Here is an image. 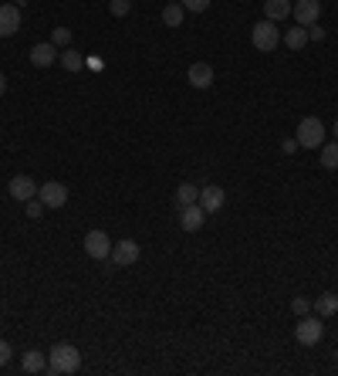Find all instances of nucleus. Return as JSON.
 Masks as SVG:
<instances>
[{
	"mask_svg": "<svg viewBox=\"0 0 338 376\" xmlns=\"http://www.w3.org/2000/svg\"><path fill=\"white\" fill-rule=\"evenodd\" d=\"M51 45H54V48H68V45H71V31H68V27H54V31H51Z\"/></svg>",
	"mask_w": 338,
	"mask_h": 376,
	"instance_id": "obj_23",
	"label": "nucleus"
},
{
	"mask_svg": "<svg viewBox=\"0 0 338 376\" xmlns=\"http://www.w3.org/2000/svg\"><path fill=\"white\" fill-rule=\"evenodd\" d=\"M41 214H45V203L41 200H27V217L31 221H41Z\"/></svg>",
	"mask_w": 338,
	"mask_h": 376,
	"instance_id": "obj_25",
	"label": "nucleus"
},
{
	"mask_svg": "<svg viewBox=\"0 0 338 376\" xmlns=\"http://www.w3.org/2000/svg\"><path fill=\"white\" fill-rule=\"evenodd\" d=\"M250 41H254V48L257 51H277V45H281V31H277V24L274 21H257L254 24V31H250Z\"/></svg>",
	"mask_w": 338,
	"mask_h": 376,
	"instance_id": "obj_4",
	"label": "nucleus"
},
{
	"mask_svg": "<svg viewBox=\"0 0 338 376\" xmlns=\"http://www.w3.org/2000/svg\"><path fill=\"white\" fill-rule=\"evenodd\" d=\"M7 363H10V342L0 339V366H7Z\"/></svg>",
	"mask_w": 338,
	"mask_h": 376,
	"instance_id": "obj_28",
	"label": "nucleus"
},
{
	"mask_svg": "<svg viewBox=\"0 0 338 376\" xmlns=\"http://www.w3.org/2000/svg\"><path fill=\"white\" fill-rule=\"evenodd\" d=\"M206 217H210V214L200 207V200L190 203V207H180V227L183 231H190V234H197L203 224H206Z\"/></svg>",
	"mask_w": 338,
	"mask_h": 376,
	"instance_id": "obj_9",
	"label": "nucleus"
},
{
	"mask_svg": "<svg viewBox=\"0 0 338 376\" xmlns=\"http://www.w3.org/2000/svg\"><path fill=\"white\" fill-rule=\"evenodd\" d=\"M321 335H325V322H321V315H301V319H298V326H294V339H298L301 346H318V342H321Z\"/></svg>",
	"mask_w": 338,
	"mask_h": 376,
	"instance_id": "obj_3",
	"label": "nucleus"
},
{
	"mask_svg": "<svg viewBox=\"0 0 338 376\" xmlns=\"http://www.w3.org/2000/svg\"><path fill=\"white\" fill-rule=\"evenodd\" d=\"M3 92H7V75L0 71V95H3Z\"/></svg>",
	"mask_w": 338,
	"mask_h": 376,
	"instance_id": "obj_31",
	"label": "nucleus"
},
{
	"mask_svg": "<svg viewBox=\"0 0 338 376\" xmlns=\"http://www.w3.org/2000/svg\"><path fill=\"white\" fill-rule=\"evenodd\" d=\"M38 200H41L45 207H65L68 203V187L65 183H58V180L41 183V187H38Z\"/></svg>",
	"mask_w": 338,
	"mask_h": 376,
	"instance_id": "obj_7",
	"label": "nucleus"
},
{
	"mask_svg": "<svg viewBox=\"0 0 338 376\" xmlns=\"http://www.w3.org/2000/svg\"><path fill=\"white\" fill-rule=\"evenodd\" d=\"M85 254L95 258V261H105L112 254V238L105 231H89L85 234Z\"/></svg>",
	"mask_w": 338,
	"mask_h": 376,
	"instance_id": "obj_5",
	"label": "nucleus"
},
{
	"mask_svg": "<svg viewBox=\"0 0 338 376\" xmlns=\"http://www.w3.org/2000/svg\"><path fill=\"white\" fill-rule=\"evenodd\" d=\"M281 150H284V153L291 156L294 150H298V139H284V143H281Z\"/></svg>",
	"mask_w": 338,
	"mask_h": 376,
	"instance_id": "obj_30",
	"label": "nucleus"
},
{
	"mask_svg": "<svg viewBox=\"0 0 338 376\" xmlns=\"http://www.w3.org/2000/svg\"><path fill=\"white\" fill-rule=\"evenodd\" d=\"M335 139H338V119H335Z\"/></svg>",
	"mask_w": 338,
	"mask_h": 376,
	"instance_id": "obj_32",
	"label": "nucleus"
},
{
	"mask_svg": "<svg viewBox=\"0 0 338 376\" xmlns=\"http://www.w3.org/2000/svg\"><path fill=\"white\" fill-rule=\"evenodd\" d=\"M294 139H298V146H305V150H318V146L325 143V122H321V119H315V115L301 119V122H298V133H294Z\"/></svg>",
	"mask_w": 338,
	"mask_h": 376,
	"instance_id": "obj_2",
	"label": "nucleus"
},
{
	"mask_svg": "<svg viewBox=\"0 0 338 376\" xmlns=\"http://www.w3.org/2000/svg\"><path fill=\"white\" fill-rule=\"evenodd\" d=\"M281 41L291 48V51H301V48L308 45V27H301V24H298V27H291V31L281 38Z\"/></svg>",
	"mask_w": 338,
	"mask_h": 376,
	"instance_id": "obj_19",
	"label": "nucleus"
},
{
	"mask_svg": "<svg viewBox=\"0 0 338 376\" xmlns=\"http://www.w3.org/2000/svg\"><path fill=\"white\" fill-rule=\"evenodd\" d=\"M186 10H193V14H203L206 7H210V0H180Z\"/></svg>",
	"mask_w": 338,
	"mask_h": 376,
	"instance_id": "obj_26",
	"label": "nucleus"
},
{
	"mask_svg": "<svg viewBox=\"0 0 338 376\" xmlns=\"http://www.w3.org/2000/svg\"><path fill=\"white\" fill-rule=\"evenodd\" d=\"M308 41H325V27H308Z\"/></svg>",
	"mask_w": 338,
	"mask_h": 376,
	"instance_id": "obj_29",
	"label": "nucleus"
},
{
	"mask_svg": "<svg viewBox=\"0 0 338 376\" xmlns=\"http://www.w3.org/2000/svg\"><path fill=\"white\" fill-rule=\"evenodd\" d=\"M291 309H294V315L301 319V315H308V312H312V302H308V298H294Z\"/></svg>",
	"mask_w": 338,
	"mask_h": 376,
	"instance_id": "obj_27",
	"label": "nucleus"
},
{
	"mask_svg": "<svg viewBox=\"0 0 338 376\" xmlns=\"http://www.w3.org/2000/svg\"><path fill=\"white\" fill-rule=\"evenodd\" d=\"M82 370V353L71 346V342H58L51 356H47V373L54 376H71Z\"/></svg>",
	"mask_w": 338,
	"mask_h": 376,
	"instance_id": "obj_1",
	"label": "nucleus"
},
{
	"mask_svg": "<svg viewBox=\"0 0 338 376\" xmlns=\"http://www.w3.org/2000/svg\"><path fill=\"white\" fill-rule=\"evenodd\" d=\"M58 55H61V51L51 45V41H41V45L31 48V65H34V68H47V65H54V62H58Z\"/></svg>",
	"mask_w": 338,
	"mask_h": 376,
	"instance_id": "obj_12",
	"label": "nucleus"
},
{
	"mask_svg": "<svg viewBox=\"0 0 338 376\" xmlns=\"http://www.w3.org/2000/svg\"><path fill=\"white\" fill-rule=\"evenodd\" d=\"M183 17H186V7H183V3H166V7H162V24H166V27H180Z\"/></svg>",
	"mask_w": 338,
	"mask_h": 376,
	"instance_id": "obj_18",
	"label": "nucleus"
},
{
	"mask_svg": "<svg viewBox=\"0 0 338 376\" xmlns=\"http://www.w3.org/2000/svg\"><path fill=\"white\" fill-rule=\"evenodd\" d=\"M132 10V0H109V14L112 17H125Z\"/></svg>",
	"mask_w": 338,
	"mask_h": 376,
	"instance_id": "obj_24",
	"label": "nucleus"
},
{
	"mask_svg": "<svg viewBox=\"0 0 338 376\" xmlns=\"http://www.w3.org/2000/svg\"><path fill=\"white\" fill-rule=\"evenodd\" d=\"M186 78H190L193 89H210V85H213V68L206 65V62H197V65H190Z\"/></svg>",
	"mask_w": 338,
	"mask_h": 376,
	"instance_id": "obj_13",
	"label": "nucleus"
},
{
	"mask_svg": "<svg viewBox=\"0 0 338 376\" xmlns=\"http://www.w3.org/2000/svg\"><path fill=\"white\" fill-rule=\"evenodd\" d=\"M264 17L274 24L291 17V0H264Z\"/></svg>",
	"mask_w": 338,
	"mask_h": 376,
	"instance_id": "obj_15",
	"label": "nucleus"
},
{
	"mask_svg": "<svg viewBox=\"0 0 338 376\" xmlns=\"http://www.w3.org/2000/svg\"><path fill=\"white\" fill-rule=\"evenodd\" d=\"M321 166L325 170H338V139L335 143H321Z\"/></svg>",
	"mask_w": 338,
	"mask_h": 376,
	"instance_id": "obj_22",
	"label": "nucleus"
},
{
	"mask_svg": "<svg viewBox=\"0 0 338 376\" xmlns=\"http://www.w3.org/2000/svg\"><path fill=\"white\" fill-rule=\"evenodd\" d=\"M169 3H180V0H169Z\"/></svg>",
	"mask_w": 338,
	"mask_h": 376,
	"instance_id": "obj_34",
	"label": "nucleus"
},
{
	"mask_svg": "<svg viewBox=\"0 0 338 376\" xmlns=\"http://www.w3.org/2000/svg\"><path fill=\"white\" fill-rule=\"evenodd\" d=\"M197 200H200L197 183H180V187H176V203H180V207H190V203H197Z\"/></svg>",
	"mask_w": 338,
	"mask_h": 376,
	"instance_id": "obj_21",
	"label": "nucleus"
},
{
	"mask_svg": "<svg viewBox=\"0 0 338 376\" xmlns=\"http://www.w3.org/2000/svg\"><path fill=\"white\" fill-rule=\"evenodd\" d=\"M312 309H315L318 315H321V319H328V315H335V312H338V295H335V291H325V295L318 298V302H315V305H312Z\"/></svg>",
	"mask_w": 338,
	"mask_h": 376,
	"instance_id": "obj_17",
	"label": "nucleus"
},
{
	"mask_svg": "<svg viewBox=\"0 0 338 376\" xmlns=\"http://www.w3.org/2000/svg\"><path fill=\"white\" fill-rule=\"evenodd\" d=\"M58 58H61V68H65V71H82V68H85V58H82V51H75V48H65V51H61Z\"/></svg>",
	"mask_w": 338,
	"mask_h": 376,
	"instance_id": "obj_20",
	"label": "nucleus"
},
{
	"mask_svg": "<svg viewBox=\"0 0 338 376\" xmlns=\"http://www.w3.org/2000/svg\"><path fill=\"white\" fill-rule=\"evenodd\" d=\"M14 3H27V0H14Z\"/></svg>",
	"mask_w": 338,
	"mask_h": 376,
	"instance_id": "obj_33",
	"label": "nucleus"
},
{
	"mask_svg": "<svg viewBox=\"0 0 338 376\" xmlns=\"http://www.w3.org/2000/svg\"><path fill=\"white\" fill-rule=\"evenodd\" d=\"M291 17L301 24V27L318 24V17H321V0H294L291 3Z\"/></svg>",
	"mask_w": 338,
	"mask_h": 376,
	"instance_id": "obj_6",
	"label": "nucleus"
},
{
	"mask_svg": "<svg viewBox=\"0 0 338 376\" xmlns=\"http://www.w3.org/2000/svg\"><path fill=\"white\" fill-rule=\"evenodd\" d=\"M224 200H226V194L220 190V187H203L200 190V207L206 210V214H217V210L224 207Z\"/></svg>",
	"mask_w": 338,
	"mask_h": 376,
	"instance_id": "obj_14",
	"label": "nucleus"
},
{
	"mask_svg": "<svg viewBox=\"0 0 338 376\" xmlns=\"http://www.w3.org/2000/svg\"><path fill=\"white\" fill-rule=\"evenodd\" d=\"M7 194L14 200H21V203H27V200H34V194H38V183L31 177H14L7 183Z\"/></svg>",
	"mask_w": 338,
	"mask_h": 376,
	"instance_id": "obj_11",
	"label": "nucleus"
},
{
	"mask_svg": "<svg viewBox=\"0 0 338 376\" xmlns=\"http://www.w3.org/2000/svg\"><path fill=\"white\" fill-rule=\"evenodd\" d=\"M17 31H21V7L0 3V38H14Z\"/></svg>",
	"mask_w": 338,
	"mask_h": 376,
	"instance_id": "obj_8",
	"label": "nucleus"
},
{
	"mask_svg": "<svg viewBox=\"0 0 338 376\" xmlns=\"http://www.w3.org/2000/svg\"><path fill=\"white\" fill-rule=\"evenodd\" d=\"M109 258H112L118 268L135 265V261H139V244L129 241V238H125V241H115L112 244V254H109Z\"/></svg>",
	"mask_w": 338,
	"mask_h": 376,
	"instance_id": "obj_10",
	"label": "nucleus"
},
{
	"mask_svg": "<svg viewBox=\"0 0 338 376\" xmlns=\"http://www.w3.org/2000/svg\"><path fill=\"white\" fill-rule=\"evenodd\" d=\"M47 370V359L41 349H27L24 353V373H45Z\"/></svg>",
	"mask_w": 338,
	"mask_h": 376,
	"instance_id": "obj_16",
	"label": "nucleus"
}]
</instances>
